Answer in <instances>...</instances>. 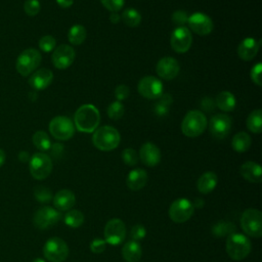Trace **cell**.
Wrapping results in <instances>:
<instances>
[{
	"label": "cell",
	"mask_w": 262,
	"mask_h": 262,
	"mask_svg": "<svg viewBox=\"0 0 262 262\" xmlns=\"http://www.w3.org/2000/svg\"><path fill=\"white\" fill-rule=\"evenodd\" d=\"M75 127L85 133L95 131L100 122V115L98 110L92 104H83L75 113L74 116Z\"/></svg>",
	"instance_id": "6da1fadb"
},
{
	"label": "cell",
	"mask_w": 262,
	"mask_h": 262,
	"mask_svg": "<svg viewBox=\"0 0 262 262\" xmlns=\"http://www.w3.org/2000/svg\"><path fill=\"white\" fill-rule=\"evenodd\" d=\"M121 140L119 131L112 126L97 128L92 136V142L96 148L102 151H110L118 147Z\"/></svg>",
	"instance_id": "7a4b0ae2"
},
{
	"label": "cell",
	"mask_w": 262,
	"mask_h": 262,
	"mask_svg": "<svg viewBox=\"0 0 262 262\" xmlns=\"http://www.w3.org/2000/svg\"><path fill=\"white\" fill-rule=\"evenodd\" d=\"M207 118L201 111H189L181 123L182 133L187 137L200 136L207 128Z\"/></svg>",
	"instance_id": "3957f363"
},
{
	"label": "cell",
	"mask_w": 262,
	"mask_h": 262,
	"mask_svg": "<svg viewBox=\"0 0 262 262\" xmlns=\"http://www.w3.org/2000/svg\"><path fill=\"white\" fill-rule=\"evenodd\" d=\"M226 252L232 260H243L251 252V242L242 233H232L226 239Z\"/></svg>",
	"instance_id": "277c9868"
},
{
	"label": "cell",
	"mask_w": 262,
	"mask_h": 262,
	"mask_svg": "<svg viewBox=\"0 0 262 262\" xmlns=\"http://www.w3.org/2000/svg\"><path fill=\"white\" fill-rule=\"evenodd\" d=\"M42 56L40 51L35 48L25 49L16 59L15 68L19 75L27 77L30 74L34 73L35 70L39 67Z\"/></svg>",
	"instance_id": "5b68a950"
},
{
	"label": "cell",
	"mask_w": 262,
	"mask_h": 262,
	"mask_svg": "<svg viewBox=\"0 0 262 262\" xmlns=\"http://www.w3.org/2000/svg\"><path fill=\"white\" fill-rule=\"evenodd\" d=\"M29 169L33 178L43 180L47 178L52 171V161L48 155L36 152L30 159Z\"/></svg>",
	"instance_id": "8992f818"
},
{
	"label": "cell",
	"mask_w": 262,
	"mask_h": 262,
	"mask_svg": "<svg viewBox=\"0 0 262 262\" xmlns=\"http://www.w3.org/2000/svg\"><path fill=\"white\" fill-rule=\"evenodd\" d=\"M241 226L243 230L252 237L262 235V214L257 209H247L241 217Z\"/></svg>",
	"instance_id": "52a82bcc"
},
{
	"label": "cell",
	"mask_w": 262,
	"mask_h": 262,
	"mask_svg": "<svg viewBox=\"0 0 262 262\" xmlns=\"http://www.w3.org/2000/svg\"><path fill=\"white\" fill-rule=\"evenodd\" d=\"M43 255L50 262H62L69 256L68 245L62 238L53 236L45 243Z\"/></svg>",
	"instance_id": "ba28073f"
},
{
	"label": "cell",
	"mask_w": 262,
	"mask_h": 262,
	"mask_svg": "<svg viewBox=\"0 0 262 262\" xmlns=\"http://www.w3.org/2000/svg\"><path fill=\"white\" fill-rule=\"evenodd\" d=\"M49 131L51 135L58 140H68L75 133L74 123L64 116L54 117L49 123Z\"/></svg>",
	"instance_id": "9c48e42d"
},
{
	"label": "cell",
	"mask_w": 262,
	"mask_h": 262,
	"mask_svg": "<svg viewBox=\"0 0 262 262\" xmlns=\"http://www.w3.org/2000/svg\"><path fill=\"white\" fill-rule=\"evenodd\" d=\"M193 204L184 198L175 200L169 208V217L175 223H183L187 221L193 214Z\"/></svg>",
	"instance_id": "30bf717a"
},
{
	"label": "cell",
	"mask_w": 262,
	"mask_h": 262,
	"mask_svg": "<svg viewBox=\"0 0 262 262\" xmlns=\"http://www.w3.org/2000/svg\"><path fill=\"white\" fill-rule=\"evenodd\" d=\"M104 241L112 246H118L123 243L126 236L125 223L119 218H113L107 221L103 231Z\"/></svg>",
	"instance_id": "8fae6325"
},
{
	"label": "cell",
	"mask_w": 262,
	"mask_h": 262,
	"mask_svg": "<svg viewBox=\"0 0 262 262\" xmlns=\"http://www.w3.org/2000/svg\"><path fill=\"white\" fill-rule=\"evenodd\" d=\"M61 218V214L58 210L44 206L36 211L34 214L33 222L34 225L39 229H47L53 225H55Z\"/></svg>",
	"instance_id": "7c38bea8"
},
{
	"label": "cell",
	"mask_w": 262,
	"mask_h": 262,
	"mask_svg": "<svg viewBox=\"0 0 262 262\" xmlns=\"http://www.w3.org/2000/svg\"><path fill=\"white\" fill-rule=\"evenodd\" d=\"M137 90L141 96L148 99H156L163 94V84L154 76H145L138 82Z\"/></svg>",
	"instance_id": "4fadbf2b"
},
{
	"label": "cell",
	"mask_w": 262,
	"mask_h": 262,
	"mask_svg": "<svg viewBox=\"0 0 262 262\" xmlns=\"http://www.w3.org/2000/svg\"><path fill=\"white\" fill-rule=\"evenodd\" d=\"M192 43V36L186 27H177L171 34L170 44L172 49L178 53L186 52Z\"/></svg>",
	"instance_id": "5bb4252c"
},
{
	"label": "cell",
	"mask_w": 262,
	"mask_h": 262,
	"mask_svg": "<svg viewBox=\"0 0 262 262\" xmlns=\"http://www.w3.org/2000/svg\"><path fill=\"white\" fill-rule=\"evenodd\" d=\"M211 135L216 139H224L231 130V118L225 114L214 115L209 122Z\"/></svg>",
	"instance_id": "9a60e30c"
},
{
	"label": "cell",
	"mask_w": 262,
	"mask_h": 262,
	"mask_svg": "<svg viewBox=\"0 0 262 262\" xmlns=\"http://www.w3.org/2000/svg\"><path fill=\"white\" fill-rule=\"evenodd\" d=\"M76 53L72 46L61 44L54 48L51 55L53 66L58 70H64L69 68L75 60Z\"/></svg>",
	"instance_id": "2e32d148"
},
{
	"label": "cell",
	"mask_w": 262,
	"mask_h": 262,
	"mask_svg": "<svg viewBox=\"0 0 262 262\" xmlns=\"http://www.w3.org/2000/svg\"><path fill=\"white\" fill-rule=\"evenodd\" d=\"M187 24L189 29L200 36H206L213 31L214 25L212 19L202 12H194L188 16Z\"/></svg>",
	"instance_id": "e0dca14e"
},
{
	"label": "cell",
	"mask_w": 262,
	"mask_h": 262,
	"mask_svg": "<svg viewBox=\"0 0 262 262\" xmlns=\"http://www.w3.org/2000/svg\"><path fill=\"white\" fill-rule=\"evenodd\" d=\"M156 71L160 78L169 81L176 78V76L179 74L180 66L174 57L166 56L158 61Z\"/></svg>",
	"instance_id": "ac0fdd59"
},
{
	"label": "cell",
	"mask_w": 262,
	"mask_h": 262,
	"mask_svg": "<svg viewBox=\"0 0 262 262\" xmlns=\"http://www.w3.org/2000/svg\"><path fill=\"white\" fill-rule=\"evenodd\" d=\"M139 158L145 166L155 167L161 161V151L152 142H145L140 147Z\"/></svg>",
	"instance_id": "d6986e66"
},
{
	"label": "cell",
	"mask_w": 262,
	"mask_h": 262,
	"mask_svg": "<svg viewBox=\"0 0 262 262\" xmlns=\"http://www.w3.org/2000/svg\"><path fill=\"white\" fill-rule=\"evenodd\" d=\"M53 80V73L48 69L35 71L29 78V84L36 90L46 89Z\"/></svg>",
	"instance_id": "ffe728a7"
},
{
	"label": "cell",
	"mask_w": 262,
	"mask_h": 262,
	"mask_svg": "<svg viewBox=\"0 0 262 262\" xmlns=\"http://www.w3.org/2000/svg\"><path fill=\"white\" fill-rule=\"evenodd\" d=\"M261 41H256L254 38L248 37L245 38L237 46V55L243 60H251L253 59L259 50Z\"/></svg>",
	"instance_id": "44dd1931"
},
{
	"label": "cell",
	"mask_w": 262,
	"mask_h": 262,
	"mask_svg": "<svg viewBox=\"0 0 262 262\" xmlns=\"http://www.w3.org/2000/svg\"><path fill=\"white\" fill-rule=\"evenodd\" d=\"M76 203L75 193L70 189H61L53 196V205L58 211H69Z\"/></svg>",
	"instance_id": "7402d4cb"
},
{
	"label": "cell",
	"mask_w": 262,
	"mask_h": 262,
	"mask_svg": "<svg viewBox=\"0 0 262 262\" xmlns=\"http://www.w3.org/2000/svg\"><path fill=\"white\" fill-rule=\"evenodd\" d=\"M239 172L243 178H245L249 182L259 183L262 180V169L260 165L255 162H252V161L245 162L241 166Z\"/></svg>",
	"instance_id": "603a6c76"
},
{
	"label": "cell",
	"mask_w": 262,
	"mask_h": 262,
	"mask_svg": "<svg viewBox=\"0 0 262 262\" xmlns=\"http://www.w3.org/2000/svg\"><path fill=\"white\" fill-rule=\"evenodd\" d=\"M147 182V173L145 170L137 168L131 170L126 178V184L131 190H140Z\"/></svg>",
	"instance_id": "cb8c5ba5"
},
{
	"label": "cell",
	"mask_w": 262,
	"mask_h": 262,
	"mask_svg": "<svg viewBox=\"0 0 262 262\" xmlns=\"http://www.w3.org/2000/svg\"><path fill=\"white\" fill-rule=\"evenodd\" d=\"M217 182H218L217 175L212 171H208L203 173L198 179L196 188L201 193L206 194L215 189Z\"/></svg>",
	"instance_id": "d4e9b609"
},
{
	"label": "cell",
	"mask_w": 262,
	"mask_h": 262,
	"mask_svg": "<svg viewBox=\"0 0 262 262\" xmlns=\"http://www.w3.org/2000/svg\"><path fill=\"white\" fill-rule=\"evenodd\" d=\"M142 250L137 242H127L122 248V257L126 262H138L141 258Z\"/></svg>",
	"instance_id": "484cf974"
},
{
	"label": "cell",
	"mask_w": 262,
	"mask_h": 262,
	"mask_svg": "<svg viewBox=\"0 0 262 262\" xmlns=\"http://www.w3.org/2000/svg\"><path fill=\"white\" fill-rule=\"evenodd\" d=\"M216 105L223 112H231L235 107V97L229 91H221L216 96Z\"/></svg>",
	"instance_id": "4316f807"
},
{
	"label": "cell",
	"mask_w": 262,
	"mask_h": 262,
	"mask_svg": "<svg viewBox=\"0 0 262 262\" xmlns=\"http://www.w3.org/2000/svg\"><path fill=\"white\" fill-rule=\"evenodd\" d=\"M251 137L248 133L238 132L233 136L231 140V145L233 150H235L236 152H245L251 146Z\"/></svg>",
	"instance_id": "83f0119b"
},
{
	"label": "cell",
	"mask_w": 262,
	"mask_h": 262,
	"mask_svg": "<svg viewBox=\"0 0 262 262\" xmlns=\"http://www.w3.org/2000/svg\"><path fill=\"white\" fill-rule=\"evenodd\" d=\"M87 36L86 29L82 25H75L71 27L68 33V39L73 45H81Z\"/></svg>",
	"instance_id": "f1b7e54d"
},
{
	"label": "cell",
	"mask_w": 262,
	"mask_h": 262,
	"mask_svg": "<svg viewBox=\"0 0 262 262\" xmlns=\"http://www.w3.org/2000/svg\"><path fill=\"white\" fill-rule=\"evenodd\" d=\"M247 127L253 133H261L262 131V112L257 108L250 113L247 118Z\"/></svg>",
	"instance_id": "f546056e"
},
{
	"label": "cell",
	"mask_w": 262,
	"mask_h": 262,
	"mask_svg": "<svg viewBox=\"0 0 262 262\" xmlns=\"http://www.w3.org/2000/svg\"><path fill=\"white\" fill-rule=\"evenodd\" d=\"M123 21L130 28H136L141 23V15L139 11L134 8H127L121 15Z\"/></svg>",
	"instance_id": "4dcf8cb0"
},
{
	"label": "cell",
	"mask_w": 262,
	"mask_h": 262,
	"mask_svg": "<svg viewBox=\"0 0 262 262\" xmlns=\"http://www.w3.org/2000/svg\"><path fill=\"white\" fill-rule=\"evenodd\" d=\"M34 145L41 151H46L51 147V141L48 134L44 131H37L32 137Z\"/></svg>",
	"instance_id": "1f68e13d"
},
{
	"label": "cell",
	"mask_w": 262,
	"mask_h": 262,
	"mask_svg": "<svg viewBox=\"0 0 262 262\" xmlns=\"http://www.w3.org/2000/svg\"><path fill=\"white\" fill-rule=\"evenodd\" d=\"M63 220L68 226L77 228L83 224L84 215L79 210H70L68 213H66Z\"/></svg>",
	"instance_id": "d6a6232c"
},
{
	"label": "cell",
	"mask_w": 262,
	"mask_h": 262,
	"mask_svg": "<svg viewBox=\"0 0 262 262\" xmlns=\"http://www.w3.org/2000/svg\"><path fill=\"white\" fill-rule=\"evenodd\" d=\"M159 98V101L155 104V113L158 116H165L168 113L169 106L172 102V97L170 96V94L166 93L162 94Z\"/></svg>",
	"instance_id": "836d02e7"
},
{
	"label": "cell",
	"mask_w": 262,
	"mask_h": 262,
	"mask_svg": "<svg viewBox=\"0 0 262 262\" xmlns=\"http://www.w3.org/2000/svg\"><path fill=\"white\" fill-rule=\"evenodd\" d=\"M124 115V105L121 101L116 100L107 107V116L112 120H119Z\"/></svg>",
	"instance_id": "e575fe53"
},
{
	"label": "cell",
	"mask_w": 262,
	"mask_h": 262,
	"mask_svg": "<svg viewBox=\"0 0 262 262\" xmlns=\"http://www.w3.org/2000/svg\"><path fill=\"white\" fill-rule=\"evenodd\" d=\"M122 160L127 166H135L138 163L139 157L135 149L128 147L125 148L122 152Z\"/></svg>",
	"instance_id": "d590c367"
},
{
	"label": "cell",
	"mask_w": 262,
	"mask_h": 262,
	"mask_svg": "<svg viewBox=\"0 0 262 262\" xmlns=\"http://www.w3.org/2000/svg\"><path fill=\"white\" fill-rule=\"evenodd\" d=\"M39 48L44 52H51L56 45L55 39L51 35H45L39 40Z\"/></svg>",
	"instance_id": "8d00e7d4"
},
{
	"label": "cell",
	"mask_w": 262,
	"mask_h": 262,
	"mask_svg": "<svg viewBox=\"0 0 262 262\" xmlns=\"http://www.w3.org/2000/svg\"><path fill=\"white\" fill-rule=\"evenodd\" d=\"M34 195H35V199L40 203H47L52 198L51 191L44 186H37L34 190Z\"/></svg>",
	"instance_id": "74e56055"
},
{
	"label": "cell",
	"mask_w": 262,
	"mask_h": 262,
	"mask_svg": "<svg viewBox=\"0 0 262 262\" xmlns=\"http://www.w3.org/2000/svg\"><path fill=\"white\" fill-rule=\"evenodd\" d=\"M40 8H41V5L39 0H26L24 4V10L30 16L37 15L40 11Z\"/></svg>",
	"instance_id": "f35d334b"
},
{
	"label": "cell",
	"mask_w": 262,
	"mask_h": 262,
	"mask_svg": "<svg viewBox=\"0 0 262 262\" xmlns=\"http://www.w3.org/2000/svg\"><path fill=\"white\" fill-rule=\"evenodd\" d=\"M146 235V230L145 227L141 224H136L131 228L130 231V237L134 241V242H140L142 241Z\"/></svg>",
	"instance_id": "ab89813d"
},
{
	"label": "cell",
	"mask_w": 262,
	"mask_h": 262,
	"mask_svg": "<svg viewBox=\"0 0 262 262\" xmlns=\"http://www.w3.org/2000/svg\"><path fill=\"white\" fill-rule=\"evenodd\" d=\"M100 1L103 7L112 12H117L120 9H122L125 3V0H100Z\"/></svg>",
	"instance_id": "60d3db41"
},
{
	"label": "cell",
	"mask_w": 262,
	"mask_h": 262,
	"mask_svg": "<svg viewBox=\"0 0 262 262\" xmlns=\"http://www.w3.org/2000/svg\"><path fill=\"white\" fill-rule=\"evenodd\" d=\"M188 14L184 10H176L172 14V20L174 24H176L178 27H183L184 24L188 20Z\"/></svg>",
	"instance_id": "b9f144b4"
},
{
	"label": "cell",
	"mask_w": 262,
	"mask_h": 262,
	"mask_svg": "<svg viewBox=\"0 0 262 262\" xmlns=\"http://www.w3.org/2000/svg\"><path fill=\"white\" fill-rule=\"evenodd\" d=\"M261 73H262V64L260 62L256 63L250 73V77L251 80L257 85V86H261L262 85V78H261Z\"/></svg>",
	"instance_id": "7bdbcfd3"
},
{
	"label": "cell",
	"mask_w": 262,
	"mask_h": 262,
	"mask_svg": "<svg viewBox=\"0 0 262 262\" xmlns=\"http://www.w3.org/2000/svg\"><path fill=\"white\" fill-rule=\"evenodd\" d=\"M106 243L101 238H94L90 244V250L94 254H100L105 250Z\"/></svg>",
	"instance_id": "ee69618b"
},
{
	"label": "cell",
	"mask_w": 262,
	"mask_h": 262,
	"mask_svg": "<svg viewBox=\"0 0 262 262\" xmlns=\"http://www.w3.org/2000/svg\"><path fill=\"white\" fill-rule=\"evenodd\" d=\"M115 95L117 97V99L119 101L121 100H124L125 98L128 97L129 95V88L128 86L124 85V84H121V85H118L115 89Z\"/></svg>",
	"instance_id": "f6af8a7d"
},
{
	"label": "cell",
	"mask_w": 262,
	"mask_h": 262,
	"mask_svg": "<svg viewBox=\"0 0 262 262\" xmlns=\"http://www.w3.org/2000/svg\"><path fill=\"white\" fill-rule=\"evenodd\" d=\"M214 103H215V102H214L211 98L205 97V98L202 100L201 105H202V108H204L205 111L211 112V111L214 108Z\"/></svg>",
	"instance_id": "bcb514c9"
},
{
	"label": "cell",
	"mask_w": 262,
	"mask_h": 262,
	"mask_svg": "<svg viewBox=\"0 0 262 262\" xmlns=\"http://www.w3.org/2000/svg\"><path fill=\"white\" fill-rule=\"evenodd\" d=\"M55 1L62 8L71 7L73 5V3H74V0H55Z\"/></svg>",
	"instance_id": "7dc6e473"
},
{
	"label": "cell",
	"mask_w": 262,
	"mask_h": 262,
	"mask_svg": "<svg viewBox=\"0 0 262 262\" xmlns=\"http://www.w3.org/2000/svg\"><path fill=\"white\" fill-rule=\"evenodd\" d=\"M120 14L118 12H111L110 14V20L113 23V24H118L120 21Z\"/></svg>",
	"instance_id": "c3c4849f"
},
{
	"label": "cell",
	"mask_w": 262,
	"mask_h": 262,
	"mask_svg": "<svg viewBox=\"0 0 262 262\" xmlns=\"http://www.w3.org/2000/svg\"><path fill=\"white\" fill-rule=\"evenodd\" d=\"M18 158H19V160L21 162H27L29 160V156H28V154L26 151H20L19 155H18Z\"/></svg>",
	"instance_id": "681fc988"
},
{
	"label": "cell",
	"mask_w": 262,
	"mask_h": 262,
	"mask_svg": "<svg viewBox=\"0 0 262 262\" xmlns=\"http://www.w3.org/2000/svg\"><path fill=\"white\" fill-rule=\"evenodd\" d=\"M5 159H6V155H5L4 150L0 148V167H2L3 164L5 163Z\"/></svg>",
	"instance_id": "f907efd6"
},
{
	"label": "cell",
	"mask_w": 262,
	"mask_h": 262,
	"mask_svg": "<svg viewBox=\"0 0 262 262\" xmlns=\"http://www.w3.org/2000/svg\"><path fill=\"white\" fill-rule=\"evenodd\" d=\"M32 262H45L43 259H41V258H36V259H34Z\"/></svg>",
	"instance_id": "816d5d0a"
}]
</instances>
